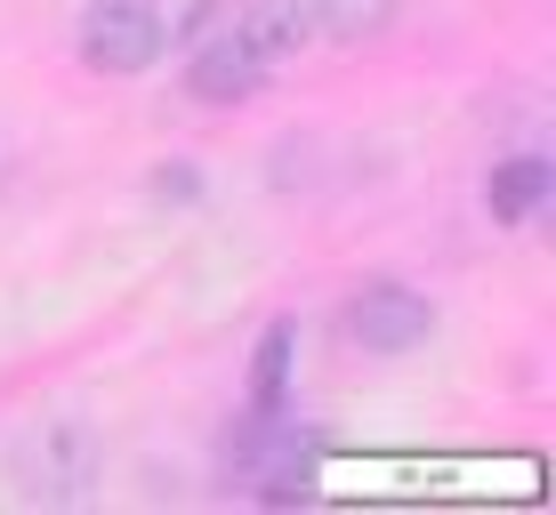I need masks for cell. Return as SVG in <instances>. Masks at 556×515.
<instances>
[{"mask_svg": "<svg viewBox=\"0 0 556 515\" xmlns=\"http://www.w3.org/2000/svg\"><path fill=\"white\" fill-rule=\"evenodd\" d=\"M348 347L355 355H412L435 338V307L419 291H404V282H371V291L348 298Z\"/></svg>", "mask_w": 556, "mask_h": 515, "instance_id": "277c9868", "label": "cell"}, {"mask_svg": "<svg viewBox=\"0 0 556 515\" xmlns=\"http://www.w3.org/2000/svg\"><path fill=\"white\" fill-rule=\"evenodd\" d=\"M404 0H306V25L331 33V41H371V33L395 25Z\"/></svg>", "mask_w": 556, "mask_h": 515, "instance_id": "9c48e42d", "label": "cell"}, {"mask_svg": "<svg viewBox=\"0 0 556 515\" xmlns=\"http://www.w3.org/2000/svg\"><path fill=\"white\" fill-rule=\"evenodd\" d=\"M226 33H235V41L251 49L266 73L291 65V56L315 41V25H306V0H242V9L226 16Z\"/></svg>", "mask_w": 556, "mask_h": 515, "instance_id": "8992f818", "label": "cell"}, {"mask_svg": "<svg viewBox=\"0 0 556 515\" xmlns=\"http://www.w3.org/2000/svg\"><path fill=\"white\" fill-rule=\"evenodd\" d=\"M169 49V25L153 0H98V9L81 16V65L89 73H113V81H129V73H153Z\"/></svg>", "mask_w": 556, "mask_h": 515, "instance_id": "3957f363", "label": "cell"}, {"mask_svg": "<svg viewBox=\"0 0 556 515\" xmlns=\"http://www.w3.org/2000/svg\"><path fill=\"white\" fill-rule=\"evenodd\" d=\"M98 475H105V451H98V435H89L81 419H49V427H33L25 451H16V491L41 500V507H89Z\"/></svg>", "mask_w": 556, "mask_h": 515, "instance_id": "7a4b0ae2", "label": "cell"}, {"mask_svg": "<svg viewBox=\"0 0 556 515\" xmlns=\"http://www.w3.org/2000/svg\"><path fill=\"white\" fill-rule=\"evenodd\" d=\"M291 355H299V322H266V338L251 355V411L291 403Z\"/></svg>", "mask_w": 556, "mask_h": 515, "instance_id": "ba28073f", "label": "cell"}, {"mask_svg": "<svg viewBox=\"0 0 556 515\" xmlns=\"http://www.w3.org/2000/svg\"><path fill=\"white\" fill-rule=\"evenodd\" d=\"M202 169L194 162H162V169H153V202H162V209H194L202 202Z\"/></svg>", "mask_w": 556, "mask_h": 515, "instance_id": "30bf717a", "label": "cell"}, {"mask_svg": "<svg viewBox=\"0 0 556 515\" xmlns=\"http://www.w3.org/2000/svg\"><path fill=\"white\" fill-rule=\"evenodd\" d=\"M323 460V435H306L291 427L282 411H251L242 427H226V451H218V467H226V484H242V491H258V500H306V467Z\"/></svg>", "mask_w": 556, "mask_h": 515, "instance_id": "6da1fadb", "label": "cell"}, {"mask_svg": "<svg viewBox=\"0 0 556 515\" xmlns=\"http://www.w3.org/2000/svg\"><path fill=\"white\" fill-rule=\"evenodd\" d=\"M548 185H556V169L541 154H516V162H501L484 178V209L501 226H525V218H541V209H548Z\"/></svg>", "mask_w": 556, "mask_h": 515, "instance_id": "52a82bcc", "label": "cell"}, {"mask_svg": "<svg viewBox=\"0 0 556 515\" xmlns=\"http://www.w3.org/2000/svg\"><path fill=\"white\" fill-rule=\"evenodd\" d=\"M258 89H266V65L235 41V33L194 41V56H186V98L194 105H251Z\"/></svg>", "mask_w": 556, "mask_h": 515, "instance_id": "5b68a950", "label": "cell"}]
</instances>
